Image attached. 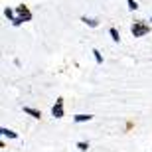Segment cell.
<instances>
[{
	"instance_id": "cell-7",
	"label": "cell",
	"mask_w": 152,
	"mask_h": 152,
	"mask_svg": "<svg viewBox=\"0 0 152 152\" xmlns=\"http://www.w3.org/2000/svg\"><path fill=\"white\" fill-rule=\"evenodd\" d=\"M24 113L30 115V117H34V118H39V117H42V113H39L38 109H34V107H24Z\"/></svg>"
},
{
	"instance_id": "cell-10",
	"label": "cell",
	"mask_w": 152,
	"mask_h": 152,
	"mask_svg": "<svg viewBox=\"0 0 152 152\" xmlns=\"http://www.w3.org/2000/svg\"><path fill=\"white\" fill-rule=\"evenodd\" d=\"M126 6H129L130 12H136V10H138V2H136V0H126Z\"/></svg>"
},
{
	"instance_id": "cell-11",
	"label": "cell",
	"mask_w": 152,
	"mask_h": 152,
	"mask_svg": "<svg viewBox=\"0 0 152 152\" xmlns=\"http://www.w3.org/2000/svg\"><path fill=\"white\" fill-rule=\"evenodd\" d=\"M91 53H93V57H95V61L99 63V65H101V63H103V56H101V51H99V50H91Z\"/></svg>"
},
{
	"instance_id": "cell-9",
	"label": "cell",
	"mask_w": 152,
	"mask_h": 152,
	"mask_svg": "<svg viewBox=\"0 0 152 152\" xmlns=\"http://www.w3.org/2000/svg\"><path fill=\"white\" fill-rule=\"evenodd\" d=\"M109 34H111V39H113L115 44H118V42H121V34H118L117 28H109Z\"/></svg>"
},
{
	"instance_id": "cell-13",
	"label": "cell",
	"mask_w": 152,
	"mask_h": 152,
	"mask_svg": "<svg viewBox=\"0 0 152 152\" xmlns=\"http://www.w3.org/2000/svg\"><path fill=\"white\" fill-rule=\"evenodd\" d=\"M22 24H24V18H20V16H16L14 20H12V26H16V28H18V26H22Z\"/></svg>"
},
{
	"instance_id": "cell-8",
	"label": "cell",
	"mask_w": 152,
	"mask_h": 152,
	"mask_svg": "<svg viewBox=\"0 0 152 152\" xmlns=\"http://www.w3.org/2000/svg\"><path fill=\"white\" fill-rule=\"evenodd\" d=\"M4 16L8 18V22H12V20L16 18V8H10V6H6V8H4Z\"/></svg>"
},
{
	"instance_id": "cell-5",
	"label": "cell",
	"mask_w": 152,
	"mask_h": 152,
	"mask_svg": "<svg viewBox=\"0 0 152 152\" xmlns=\"http://www.w3.org/2000/svg\"><path fill=\"white\" fill-rule=\"evenodd\" d=\"M73 121L75 123H89V121H93V115H85V113H81V115H75L73 117Z\"/></svg>"
},
{
	"instance_id": "cell-14",
	"label": "cell",
	"mask_w": 152,
	"mask_h": 152,
	"mask_svg": "<svg viewBox=\"0 0 152 152\" xmlns=\"http://www.w3.org/2000/svg\"><path fill=\"white\" fill-rule=\"evenodd\" d=\"M150 22H152V16H150Z\"/></svg>"
},
{
	"instance_id": "cell-12",
	"label": "cell",
	"mask_w": 152,
	"mask_h": 152,
	"mask_svg": "<svg viewBox=\"0 0 152 152\" xmlns=\"http://www.w3.org/2000/svg\"><path fill=\"white\" fill-rule=\"evenodd\" d=\"M77 148H79L81 152H85L87 148H89V142H85V140H79V142H77Z\"/></svg>"
},
{
	"instance_id": "cell-4",
	"label": "cell",
	"mask_w": 152,
	"mask_h": 152,
	"mask_svg": "<svg viewBox=\"0 0 152 152\" xmlns=\"http://www.w3.org/2000/svg\"><path fill=\"white\" fill-rule=\"evenodd\" d=\"M81 22H83L85 26H89V28H97V26H99V20H97V18H91V16H81Z\"/></svg>"
},
{
	"instance_id": "cell-2",
	"label": "cell",
	"mask_w": 152,
	"mask_h": 152,
	"mask_svg": "<svg viewBox=\"0 0 152 152\" xmlns=\"http://www.w3.org/2000/svg\"><path fill=\"white\" fill-rule=\"evenodd\" d=\"M16 16L24 18V22H30L32 20V12H30V8L26 4H18L16 6Z\"/></svg>"
},
{
	"instance_id": "cell-3",
	"label": "cell",
	"mask_w": 152,
	"mask_h": 152,
	"mask_svg": "<svg viewBox=\"0 0 152 152\" xmlns=\"http://www.w3.org/2000/svg\"><path fill=\"white\" fill-rule=\"evenodd\" d=\"M51 115H53L56 118H61L63 115H65V111H63V99H61V97H57V99H56V105L51 107Z\"/></svg>"
},
{
	"instance_id": "cell-6",
	"label": "cell",
	"mask_w": 152,
	"mask_h": 152,
	"mask_svg": "<svg viewBox=\"0 0 152 152\" xmlns=\"http://www.w3.org/2000/svg\"><path fill=\"white\" fill-rule=\"evenodd\" d=\"M0 134H2V136H8V138H12V140H16V138H18V132H14V130H10V129H6V126H2V129H0Z\"/></svg>"
},
{
	"instance_id": "cell-1",
	"label": "cell",
	"mask_w": 152,
	"mask_h": 152,
	"mask_svg": "<svg viewBox=\"0 0 152 152\" xmlns=\"http://www.w3.org/2000/svg\"><path fill=\"white\" fill-rule=\"evenodd\" d=\"M130 34L134 38H144V36L150 34V24L144 22V20H134L130 26Z\"/></svg>"
}]
</instances>
